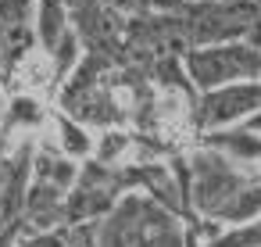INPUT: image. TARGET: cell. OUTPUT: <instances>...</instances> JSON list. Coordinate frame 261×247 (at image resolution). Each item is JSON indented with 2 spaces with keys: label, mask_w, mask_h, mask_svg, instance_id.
<instances>
[{
  "label": "cell",
  "mask_w": 261,
  "mask_h": 247,
  "mask_svg": "<svg viewBox=\"0 0 261 247\" xmlns=\"http://www.w3.org/2000/svg\"><path fill=\"white\" fill-rule=\"evenodd\" d=\"M125 147H129V140H125L122 133H111V136L100 143V158H104V161H118Z\"/></svg>",
  "instance_id": "obj_4"
},
{
  "label": "cell",
  "mask_w": 261,
  "mask_h": 247,
  "mask_svg": "<svg viewBox=\"0 0 261 247\" xmlns=\"http://www.w3.org/2000/svg\"><path fill=\"white\" fill-rule=\"evenodd\" d=\"M154 115H158V129L165 136H179L190 122V104L179 90H165L158 93V104H154Z\"/></svg>",
  "instance_id": "obj_1"
},
{
  "label": "cell",
  "mask_w": 261,
  "mask_h": 247,
  "mask_svg": "<svg viewBox=\"0 0 261 247\" xmlns=\"http://www.w3.org/2000/svg\"><path fill=\"white\" fill-rule=\"evenodd\" d=\"M61 140H65V147L72 151V154H83V151H90V140H86V133L83 129H75V126H61Z\"/></svg>",
  "instance_id": "obj_3"
},
{
  "label": "cell",
  "mask_w": 261,
  "mask_h": 247,
  "mask_svg": "<svg viewBox=\"0 0 261 247\" xmlns=\"http://www.w3.org/2000/svg\"><path fill=\"white\" fill-rule=\"evenodd\" d=\"M50 76H54V65H50L47 58H40V54L25 58V65L18 68V83H25L29 90H40V86H47V83H50Z\"/></svg>",
  "instance_id": "obj_2"
}]
</instances>
